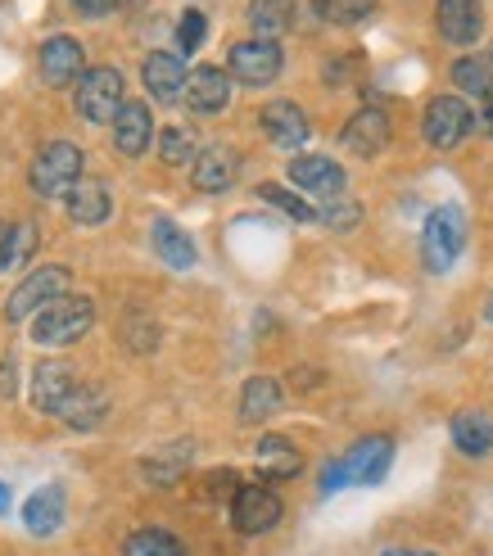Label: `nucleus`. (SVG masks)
I'll list each match as a JSON object with an SVG mask.
<instances>
[{
    "instance_id": "1",
    "label": "nucleus",
    "mask_w": 493,
    "mask_h": 556,
    "mask_svg": "<svg viewBox=\"0 0 493 556\" xmlns=\"http://www.w3.org/2000/svg\"><path fill=\"white\" fill-rule=\"evenodd\" d=\"M390 462H394V439L390 434L358 439L340 462H326L321 493H340L349 484H380L385 480V470H390Z\"/></svg>"
},
{
    "instance_id": "2",
    "label": "nucleus",
    "mask_w": 493,
    "mask_h": 556,
    "mask_svg": "<svg viewBox=\"0 0 493 556\" xmlns=\"http://www.w3.org/2000/svg\"><path fill=\"white\" fill-rule=\"evenodd\" d=\"M96 326V303L87 294H64L50 308L33 317V344L37 349H68Z\"/></svg>"
},
{
    "instance_id": "3",
    "label": "nucleus",
    "mask_w": 493,
    "mask_h": 556,
    "mask_svg": "<svg viewBox=\"0 0 493 556\" xmlns=\"http://www.w3.org/2000/svg\"><path fill=\"white\" fill-rule=\"evenodd\" d=\"M462 249H467V213L453 208V204L434 208L426 217V231H421V263H426V271L444 276L462 258Z\"/></svg>"
},
{
    "instance_id": "4",
    "label": "nucleus",
    "mask_w": 493,
    "mask_h": 556,
    "mask_svg": "<svg viewBox=\"0 0 493 556\" xmlns=\"http://www.w3.org/2000/svg\"><path fill=\"white\" fill-rule=\"evenodd\" d=\"M81 163H87V154H81L73 141H50L33 159L27 181H33V190L41 194V200H60V194H68L81 181Z\"/></svg>"
},
{
    "instance_id": "5",
    "label": "nucleus",
    "mask_w": 493,
    "mask_h": 556,
    "mask_svg": "<svg viewBox=\"0 0 493 556\" xmlns=\"http://www.w3.org/2000/svg\"><path fill=\"white\" fill-rule=\"evenodd\" d=\"M64 294H68V267H60V263L33 267L14 286V294L5 299V317L10 321H27V317H37L41 308H50V303L64 299Z\"/></svg>"
},
{
    "instance_id": "6",
    "label": "nucleus",
    "mask_w": 493,
    "mask_h": 556,
    "mask_svg": "<svg viewBox=\"0 0 493 556\" xmlns=\"http://www.w3.org/2000/svg\"><path fill=\"white\" fill-rule=\"evenodd\" d=\"M123 73L118 68H87V77L77 81V114L91 127H109L123 114Z\"/></svg>"
},
{
    "instance_id": "7",
    "label": "nucleus",
    "mask_w": 493,
    "mask_h": 556,
    "mask_svg": "<svg viewBox=\"0 0 493 556\" xmlns=\"http://www.w3.org/2000/svg\"><path fill=\"white\" fill-rule=\"evenodd\" d=\"M281 516H286V503L277 497V489H267V484H240L231 493V525H236V534H244V539L277 530Z\"/></svg>"
},
{
    "instance_id": "8",
    "label": "nucleus",
    "mask_w": 493,
    "mask_h": 556,
    "mask_svg": "<svg viewBox=\"0 0 493 556\" xmlns=\"http://www.w3.org/2000/svg\"><path fill=\"white\" fill-rule=\"evenodd\" d=\"M421 131H426V141L434 150H453L462 146L467 136L476 131V114H471V104L467 100H457V96H434L426 104V114H421Z\"/></svg>"
},
{
    "instance_id": "9",
    "label": "nucleus",
    "mask_w": 493,
    "mask_h": 556,
    "mask_svg": "<svg viewBox=\"0 0 493 556\" xmlns=\"http://www.w3.org/2000/svg\"><path fill=\"white\" fill-rule=\"evenodd\" d=\"M227 73L244 87H267V81H277L281 73V46L277 41H236L231 54H227Z\"/></svg>"
},
{
    "instance_id": "10",
    "label": "nucleus",
    "mask_w": 493,
    "mask_h": 556,
    "mask_svg": "<svg viewBox=\"0 0 493 556\" xmlns=\"http://www.w3.org/2000/svg\"><path fill=\"white\" fill-rule=\"evenodd\" d=\"M68 520V497H64V484H41L33 497L23 503V525L33 539H54L64 530Z\"/></svg>"
},
{
    "instance_id": "11",
    "label": "nucleus",
    "mask_w": 493,
    "mask_h": 556,
    "mask_svg": "<svg viewBox=\"0 0 493 556\" xmlns=\"http://www.w3.org/2000/svg\"><path fill=\"white\" fill-rule=\"evenodd\" d=\"M41 77L50 87H68V81L87 77V46L77 37H50L41 46Z\"/></svg>"
},
{
    "instance_id": "12",
    "label": "nucleus",
    "mask_w": 493,
    "mask_h": 556,
    "mask_svg": "<svg viewBox=\"0 0 493 556\" xmlns=\"http://www.w3.org/2000/svg\"><path fill=\"white\" fill-rule=\"evenodd\" d=\"M141 81H146V91H150L159 104H173V100L186 96L190 73H186V60H181V54H173V50H154L150 60L141 64Z\"/></svg>"
},
{
    "instance_id": "13",
    "label": "nucleus",
    "mask_w": 493,
    "mask_h": 556,
    "mask_svg": "<svg viewBox=\"0 0 493 556\" xmlns=\"http://www.w3.org/2000/svg\"><path fill=\"white\" fill-rule=\"evenodd\" d=\"M434 23H440V37L448 46H476L484 33V5L480 0H440Z\"/></svg>"
},
{
    "instance_id": "14",
    "label": "nucleus",
    "mask_w": 493,
    "mask_h": 556,
    "mask_svg": "<svg viewBox=\"0 0 493 556\" xmlns=\"http://www.w3.org/2000/svg\"><path fill=\"white\" fill-rule=\"evenodd\" d=\"M344 150L349 154H358V159H376L380 150L390 146V118H385V109H358L349 123H344Z\"/></svg>"
},
{
    "instance_id": "15",
    "label": "nucleus",
    "mask_w": 493,
    "mask_h": 556,
    "mask_svg": "<svg viewBox=\"0 0 493 556\" xmlns=\"http://www.w3.org/2000/svg\"><path fill=\"white\" fill-rule=\"evenodd\" d=\"M240 177V154L227 150V146H208L200 150L195 168H190V181H195L200 194H227Z\"/></svg>"
},
{
    "instance_id": "16",
    "label": "nucleus",
    "mask_w": 493,
    "mask_h": 556,
    "mask_svg": "<svg viewBox=\"0 0 493 556\" xmlns=\"http://www.w3.org/2000/svg\"><path fill=\"white\" fill-rule=\"evenodd\" d=\"M290 181L308 194H321V200H336L344 194V168L326 154H304V159H290Z\"/></svg>"
},
{
    "instance_id": "17",
    "label": "nucleus",
    "mask_w": 493,
    "mask_h": 556,
    "mask_svg": "<svg viewBox=\"0 0 493 556\" xmlns=\"http://www.w3.org/2000/svg\"><path fill=\"white\" fill-rule=\"evenodd\" d=\"M73 389H77V376H73L68 363H37V371H33V407L41 416H60Z\"/></svg>"
},
{
    "instance_id": "18",
    "label": "nucleus",
    "mask_w": 493,
    "mask_h": 556,
    "mask_svg": "<svg viewBox=\"0 0 493 556\" xmlns=\"http://www.w3.org/2000/svg\"><path fill=\"white\" fill-rule=\"evenodd\" d=\"M227 104H231V73L213 68V64L190 73V81H186V109L190 114H223Z\"/></svg>"
},
{
    "instance_id": "19",
    "label": "nucleus",
    "mask_w": 493,
    "mask_h": 556,
    "mask_svg": "<svg viewBox=\"0 0 493 556\" xmlns=\"http://www.w3.org/2000/svg\"><path fill=\"white\" fill-rule=\"evenodd\" d=\"M258 123H263V131H267V141L281 146V150H294V146L308 141V114H304V109H299L294 100H271V104H263Z\"/></svg>"
},
{
    "instance_id": "20",
    "label": "nucleus",
    "mask_w": 493,
    "mask_h": 556,
    "mask_svg": "<svg viewBox=\"0 0 493 556\" xmlns=\"http://www.w3.org/2000/svg\"><path fill=\"white\" fill-rule=\"evenodd\" d=\"M150 136H154V118H150V104L141 100H127L123 114L114 123V146L123 159H141L150 150Z\"/></svg>"
},
{
    "instance_id": "21",
    "label": "nucleus",
    "mask_w": 493,
    "mask_h": 556,
    "mask_svg": "<svg viewBox=\"0 0 493 556\" xmlns=\"http://www.w3.org/2000/svg\"><path fill=\"white\" fill-rule=\"evenodd\" d=\"M104 412H109V394H104V389L91 384V380H77V389L68 394V403L60 412V421L68 430H96L104 421Z\"/></svg>"
},
{
    "instance_id": "22",
    "label": "nucleus",
    "mask_w": 493,
    "mask_h": 556,
    "mask_svg": "<svg viewBox=\"0 0 493 556\" xmlns=\"http://www.w3.org/2000/svg\"><path fill=\"white\" fill-rule=\"evenodd\" d=\"M114 208V194H109L104 181H77L68 190V222L73 227H100Z\"/></svg>"
},
{
    "instance_id": "23",
    "label": "nucleus",
    "mask_w": 493,
    "mask_h": 556,
    "mask_svg": "<svg viewBox=\"0 0 493 556\" xmlns=\"http://www.w3.org/2000/svg\"><path fill=\"white\" fill-rule=\"evenodd\" d=\"M281 412V384L271 376H250L240 389V421L244 426H263L267 416Z\"/></svg>"
},
{
    "instance_id": "24",
    "label": "nucleus",
    "mask_w": 493,
    "mask_h": 556,
    "mask_svg": "<svg viewBox=\"0 0 493 556\" xmlns=\"http://www.w3.org/2000/svg\"><path fill=\"white\" fill-rule=\"evenodd\" d=\"M258 470H263V480H294L299 476V466H304V457H299V448L286 439V434H263L258 439Z\"/></svg>"
},
{
    "instance_id": "25",
    "label": "nucleus",
    "mask_w": 493,
    "mask_h": 556,
    "mask_svg": "<svg viewBox=\"0 0 493 556\" xmlns=\"http://www.w3.org/2000/svg\"><path fill=\"white\" fill-rule=\"evenodd\" d=\"M190 457H195V443H190V439L168 443V448H159V453H150V457L141 462V476H146L150 484H159V489H173V484L186 476Z\"/></svg>"
},
{
    "instance_id": "26",
    "label": "nucleus",
    "mask_w": 493,
    "mask_h": 556,
    "mask_svg": "<svg viewBox=\"0 0 493 556\" xmlns=\"http://www.w3.org/2000/svg\"><path fill=\"white\" fill-rule=\"evenodd\" d=\"M453 443L467 457H489L493 453V416L489 412H457L453 416Z\"/></svg>"
},
{
    "instance_id": "27",
    "label": "nucleus",
    "mask_w": 493,
    "mask_h": 556,
    "mask_svg": "<svg viewBox=\"0 0 493 556\" xmlns=\"http://www.w3.org/2000/svg\"><path fill=\"white\" fill-rule=\"evenodd\" d=\"M150 231H154V249H159V258L168 263L173 271H190V267H195V244H190V236L177 227V222L159 217Z\"/></svg>"
},
{
    "instance_id": "28",
    "label": "nucleus",
    "mask_w": 493,
    "mask_h": 556,
    "mask_svg": "<svg viewBox=\"0 0 493 556\" xmlns=\"http://www.w3.org/2000/svg\"><path fill=\"white\" fill-rule=\"evenodd\" d=\"M250 27L263 41H277L294 27V0H250Z\"/></svg>"
},
{
    "instance_id": "29",
    "label": "nucleus",
    "mask_w": 493,
    "mask_h": 556,
    "mask_svg": "<svg viewBox=\"0 0 493 556\" xmlns=\"http://www.w3.org/2000/svg\"><path fill=\"white\" fill-rule=\"evenodd\" d=\"M159 159L168 163V168H181V163H190V168H195V159H200L195 131H190V127H163V131H159Z\"/></svg>"
},
{
    "instance_id": "30",
    "label": "nucleus",
    "mask_w": 493,
    "mask_h": 556,
    "mask_svg": "<svg viewBox=\"0 0 493 556\" xmlns=\"http://www.w3.org/2000/svg\"><path fill=\"white\" fill-rule=\"evenodd\" d=\"M453 81L467 96H480V100H493V60H476V54H467V60L453 64Z\"/></svg>"
},
{
    "instance_id": "31",
    "label": "nucleus",
    "mask_w": 493,
    "mask_h": 556,
    "mask_svg": "<svg viewBox=\"0 0 493 556\" xmlns=\"http://www.w3.org/2000/svg\"><path fill=\"white\" fill-rule=\"evenodd\" d=\"M123 556H186V547L168 530H136V534H127Z\"/></svg>"
},
{
    "instance_id": "32",
    "label": "nucleus",
    "mask_w": 493,
    "mask_h": 556,
    "mask_svg": "<svg viewBox=\"0 0 493 556\" xmlns=\"http://www.w3.org/2000/svg\"><path fill=\"white\" fill-rule=\"evenodd\" d=\"M33 249H37V227H33V222H18V227H10L5 240H0V271L23 267L27 258H33Z\"/></svg>"
},
{
    "instance_id": "33",
    "label": "nucleus",
    "mask_w": 493,
    "mask_h": 556,
    "mask_svg": "<svg viewBox=\"0 0 493 556\" xmlns=\"http://www.w3.org/2000/svg\"><path fill=\"white\" fill-rule=\"evenodd\" d=\"M313 10L326 18V23H340V27H353V23H363L371 18L376 10V0H313Z\"/></svg>"
},
{
    "instance_id": "34",
    "label": "nucleus",
    "mask_w": 493,
    "mask_h": 556,
    "mask_svg": "<svg viewBox=\"0 0 493 556\" xmlns=\"http://www.w3.org/2000/svg\"><path fill=\"white\" fill-rule=\"evenodd\" d=\"M317 222H326L331 231H353L363 222V204L353 200V194H336V200H326L317 208Z\"/></svg>"
},
{
    "instance_id": "35",
    "label": "nucleus",
    "mask_w": 493,
    "mask_h": 556,
    "mask_svg": "<svg viewBox=\"0 0 493 556\" xmlns=\"http://www.w3.org/2000/svg\"><path fill=\"white\" fill-rule=\"evenodd\" d=\"M258 194H263L267 204H277L281 213H290L294 222H317V208H313L308 200H299V194H290L286 186H271V181H267V186H258Z\"/></svg>"
},
{
    "instance_id": "36",
    "label": "nucleus",
    "mask_w": 493,
    "mask_h": 556,
    "mask_svg": "<svg viewBox=\"0 0 493 556\" xmlns=\"http://www.w3.org/2000/svg\"><path fill=\"white\" fill-rule=\"evenodd\" d=\"M204 33H208L204 14H200V10H186V14H181V23H177V50L195 54V50H200V41H204Z\"/></svg>"
},
{
    "instance_id": "37",
    "label": "nucleus",
    "mask_w": 493,
    "mask_h": 556,
    "mask_svg": "<svg viewBox=\"0 0 493 556\" xmlns=\"http://www.w3.org/2000/svg\"><path fill=\"white\" fill-rule=\"evenodd\" d=\"M73 5L87 14V18H104V14H114V5L118 0H73Z\"/></svg>"
},
{
    "instance_id": "38",
    "label": "nucleus",
    "mask_w": 493,
    "mask_h": 556,
    "mask_svg": "<svg viewBox=\"0 0 493 556\" xmlns=\"http://www.w3.org/2000/svg\"><path fill=\"white\" fill-rule=\"evenodd\" d=\"M0 394H14V357H5V363H0Z\"/></svg>"
},
{
    "instance_id": "39",
    "label": "nucleus",
    "mask_w": 493,
    "mask_h": 556,
    "mask_svg": "<svg viewBox=\"0 0 493 556\" xmlns=\"http://www.w3.org/2000/svg\"><path fill=\"white\" fill-rule=\"evenodd\" d=\"M385 556H440V552H407V547H390Z\"/></svg>"
},
{
    "instance_id": "40",
    "label": "nucleus",
    "mask_w": 493,
    "mask_h": 556,
    "mask_svg": "<svg viewBox=\"0 0 493 556\" xmlns=\"http://www.w3.org/2000/svg\"><path fill=\"white\" fill-rule=\"evenodd\" d=\"M0 511H10V489L0 484Z\"/></svg>"
},
{
    "instance_id": "41",
    "label": "nucleus",
    "mask_w": 493,
    "mask_h": 556,
    "mask_svg": "<svg viewBox=\"0 0 493 556\" xmlns=\"http://www.w3.org/2000/svg\"><path fill=\"white\" fill-rule=\"evenodd\" d=\"M484 317H489V321H493V299H489V303H484Z\"/></svg>"
},
{
    "instance_id": "42",
    "label": "nucleus",
    "mask_w": 493,
    "mask_h": 556,
    "mask_svg": "<svg viewBox=\"0 0 493 556\" xmlns=\"http://www.w3.org/2000/svg\"><path fill=\"white\" fill-rule=\"evenodd\" d=\"M484 127H489V131H493V109H489V118H484Z\"/></svg>"
},
{
    "instance_id": "43",
    "label": "nucleus",
    "mask_w": 493,
    "mask_h": 556,
    "mask_svg": "<svg viewBox=\"0 0 493 556\" xmlns=\"http://www.w3.org/2000/svg\"><path fill=\"white\" fill-rule=\"evenodd\" d=\"M5 231H10V227H5V222H0V240H5Z\"/></svg>"
},
{
    "instance_id": "44",
    "label": "nucleus",
    "mask_w": 493,
    "mask_h": 556,
    "mask_svg": "<svg viewBox=\"0 0 493 556\" xmlns=\"http://www.w3.org/2000/svg\"><path fill=\"white\" fill-rule=\"evenodd\" d=\"M489 60H493V54H489Z\"/></svg>"
}]
</instances>
